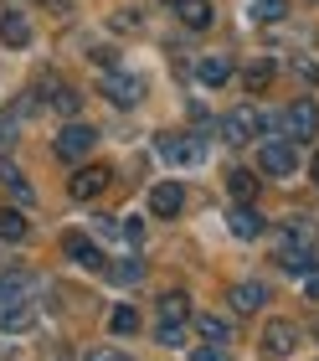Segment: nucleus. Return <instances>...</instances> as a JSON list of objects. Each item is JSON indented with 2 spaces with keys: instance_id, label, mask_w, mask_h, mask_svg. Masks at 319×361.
Here are the masks:
<instances>
[{
  "instance_id": "1",
  "label": "nucleus",
  "mask_w": 319,
  "mask_h": 361,
  "mask_svg": "<svg viewBox=\"0 0 319 361\" xmlns=\"http://www.w3.org/2000/svg\"><path fill=\"white\" fill-rule=\"evenodd\" d=\"M278 135H289L294 145H299V140H314V135H319V109L309 104V98L289 104V109L278 114Z\"/></svg>"
},
{
  "instance_id": "2",
  "label": "nucleus",
  "mask_w": 319,
  "mask_h": 361,
  "mask_svg": "<svg viewBox=\"0 0 319 361\" xmlns=\"http://www.w3.org/2000/svg\"><path fill=\"white\" fill-rule=\"evenodd\" d=\"M93 140H98V129H93V124L67 119V124L57 129V145H52V150H57V160H67V166H73V160H82V155L93 150Z\"/></svg>"
},
{
  "instance_id": "3",
  "label": "nucleus",
  "mask_w": 319,
  "mask_h": 361,
  "mask_svg": "<svg viewBox=\"0 0 319 361\" xmlns=\"http://www.w3.org/2000/svg\"><path fill=\"white\" fill-rule=\"evenodd\" d=\"M258 171L263 176H294L299 171V150H294V140H268L263 150H258Z\"/></svg>"
},
{
  "instance_id": "4",
  "label": "nucleus",
  "mask_w": 319,
  "mask_h": 361,
  "mask_svg": "<svg viewBox=\"0 0 319 361\" xmlns=\"http://www.w3.org/2000/svg\"><path fill=\"white\" fill-rule=\"evenodd\" d=\"M160 155L170 160V166H201V160H206V145L196 135H160Z\"/></svg>"
},
{
  "instance_id": "5",
  "label": "nucleus",
  "mask_w": 319,
  "mask_h": 361,
  "mask_svg": "<svg viewBox=\"0 0 319 361\" xmlns=\"http://www.w3.org/2000/svg\"><path fill=\"white\" fill-rule=\"evenodd\" d=\"M104 98L108 104H119V109H134L144 98V78H134V73H119L113 68L108 78H104Z\"/></svg>"
},
{
  "instance_id": "6",
  "label": "nucleus",
  "mask_w": 319,
  "mask_h": 361,
  "mask_svg": "<svg viewBox=\"0 0 319 361\" xmlns=\"http://www.w3.org/2000/svg\"><path fill=\"white\" fill-rule=\"evenodd\" d=\"M258 129H263V114L253 104H242V109H232L227 119H222V135L232 145H247V140H258Z\"/></svg>"
},
{
  "instance_id": "7",
  "label": "nucleus",
  "mask_w": 319,
  "mask_h": 361,
  "mask_svg": "<svg viewBox=\"0 0 319 361\" xmlns=\"http://www.w3.org/2000/svg\"><path fill=\"white\" fill-rule=\"evenodd\" d=\"M26 114H37V98H15V104L0 114V155L15 150V140H21V119Z\"/></svg>"
},
{
  "instance_id": "8",
  "label": "nucleus",
  "mask_w": 319,
  "mask_h": 361,
  "mask_svg": "<svg viewBox=\"0 0 319 361\" xmlns=\"http://www.w3.org/2000/svg\"><path fill=\"white\" fill-rule=\"evenodd\" d=\"M108 176H113V171H104V166H77V171H73V180H67L73 202H93V196H104Z\"/></svg>"
},
{
  "instance_id": "9",
  "label": "nucleus",
  "mask_w": 319,
  "mask_h": 361,
  "mask_svg": "<svg viewBox=\"0 0 319 361\" xmlns=\"http://www.w3.org/2000/svg\"><path fill=\"white\" fill-rule=\"evenodd\" d=\"M62 253L73 258L77 269H104V248H98L88 233H67V238H62Z\"/></svg>"
},
{
  "instance_id": "10",
  "label": "nucleus",
  "mask_w": 319,
  "mask_h": 361,
  "mask_svg": "<svg viewBox=\"0 0 319 361\" xmlns=\"http://www.w3.org/2000/svg\"><path fill=\"white\" fill-rule=\"evenodd\" d=\"M42 104H46V109H57L62 119H73L77 104H82V93H77V88H67L62 78H46V83H42Z\"/></svg>"
},
{
  "instance_id": "11",
  "label": "nucleus",
  "mask_w": 319,
  "mask_h": 361,
  "mask_svg": "<svg viewBox=\"0 0 319 361\" xmlns=\"http://www.w3.org/2000/svg\"><path fill=\"white\" fill-rule=\"evenodd\" d=\"M31 320H37V300H0V331H31Z\"/></svg>"
},
{
  "instance_id": "12",
  "label": "nucleus",
  "mask_w": 319,
  "mask_h": 361,
  "mask_svg": "<svg viewBox=\"0 0 319 361\" xmlns=\"http://www.w3.org/2000/svg\"><path fill=\"white\" fill-rule=\"evenodd\" d=\"M263 346H268V356H289V351L299 346V325H294V320H268Z\"/></svg>"
},
{
  "instance_id": "13",
  "label": "nucleus",
  "mask_w": 319,
  "mask_h": 361,
  "mask_svg": "<svg viewBox=\"0 0 319 361\" xmlns=\"http://www.w3.org/2000/svg\"><path fill=\"white\" fill-rule=\"evenodd\" d=\"M227 227H232V238H242V243H253V238H263V217H258V212L253 207H247V202H237V207H232L227 212Z\"/></svg>"
},
{
  "instance_id": "14",
  "label": "nucleus",
  "mask_w": 319,
  "mask_h": 361,
  "mask_svg": "<svg viewBox=\"0 0 319 361\" xmlns=\"http://www.w3.org/2000/svg\"><path fill=\"white\" fill-rule=\"evenodd\" d=\"M180 207H186V191H180L175 180H160V186L149 191V212H155V217H175Z\"/></svg>"
},
{
  "instance_id": "15",
  "label": "nucleus",
  "mask_w": 319,
  "mask_h": 361,
  "mask_svg": "<svg viewBox=\"0 0 319 361\" xmlns=\"http://www.w3.org/2000/svg\"><path fill=\"white\" fill-rule=\"evenodd\" d=\"M268 305V289L258 284V279H242L237 289H232V310H237V315H253V310H263Z\"/></svg>"
},
{
  "instance_id": "16",
  "label": "nucleus",
  "mask_w": 319,
  "mask_h": 361,
  "mask_svg": "<svg viewBox=\"0 0 319 361\" xmlns=\"http://www.w3.org/2000/svg\"><path fill=\"white\" fill-rule=\"evenodd\" d=\"M26 294H37L31 269H6V274H0V300H26Z\"/></svg>"
},
{
  "instance_id": "17",
  "label": "nucleus",
  "mask_w": 319,
  "mask_h": 361,
  "mask_svg": "<svg viewBox=\"0 0 319 361\" xmlns=\"http://www.w3.org/2000/svg\"><path fill=\"white\" fill-rule=\"evenodd\" d=\"M196 78H201L206 88H222L227 78H232V62H227L222 52H211V57H201V62H196Z\"/></svg>"
},
{
  "instance_id": "18",
  "label": "nucleus",
  "mask_w": 319,
  "mask_h": 361,
  "mask_svg": "<svg viewBox=\"0 0 319 361\" xmlns=\"http://www.w3.org/2000/svg\"><path fill=\"white\" fill-rule=\"evenodd\" d=\"M196 336L206 341V346H216V351H222L227 341H232V325H227L222 315H196Z\"/></svg>"
},
{
  "instance_id": "19",
  "label": "nucleus",
  "mask_w": 319,
  "mask_h": 361,
  "mask_svg": "<svg viewBox=\"0 0 319 361\" xmlns=\"http://www.w3.org/2000/svg\"><path fill=\"white\" fill-rule=\"evenodd\" d=\"M0 37H6V47H31V21L21 11H6L0 16Z\"/></svg>"
},
{
  "instance_id": "20",
  "label": "nucleus",
  "mask_w": 319,
  "mask_h": 361,
  "mask_svg": "<svg viewBox=\"0 0 319 361\" xmlns=\"http://www.w3.org/2000/svg\"><path fill=\"white\" fill-rule=\"evenodd\" d=\"M0 186H6V191H11L15 202H21V207H31V202H37V196H31V186H26V176L15 171L11 160H0Z\"/></svg>"
},
{
  "instance_id": "21",
  "label": "nucleus",
  "mask_w": 319,
  "mask_h": 361,
  "mask_svg": "<svg viewBox=\"0 0 319 361\" xmlns=\"http://www.w3.org/2000/svg\"><path fill=\"white\" fill-rule=\"evenodd\" d=\"M186 320H191V305H186V294H180V289H170V294L160 300V325H186Z\"/></svg>"
},
{
  "instance_id": "22",
  "label": "nucleus",
  "mask_w": 319,
  "mask_h": 361,
  "mask_svg": "<svg viewBox=\"0 0 319 361\" xmlns=\"http://www.w3.org/2000/svg\"><path fill=\"white\" fill-rule=\"evenodd\" d=\"M175 11H180V21H186L191 31L211 26V6H206V0H175Z\"/></svg>"
},
{
  "instance_id": "23",
  "label": "nucleus",
  "mask_w": 319,
  "mask_h": 361,
  "mask_svg": "<svg viewBox=\"0 0 319 361\" xmlns=\"http://www.w3.org/2000/svg\"><path fill=\"white\" fill-rule=\"evenodd\" d=\"M31 233V222L21 217V212H0V238H6V243H21Z\"/></svg>"
},
{
  "instance_id": "24",
  "label": "nucleus",
  "mask_w": 319,
  "mask_h": 361,
  "mask_svg": "<svg viewBox=\"0 0 319 361\" xmlns=\"http://www.w3.org/2000/svg\"><path fill=\"white\" fill-rule=\"evenodd\" d=\"M227 191H232V202H253V191H258V180L247 176V171H232L227 176Z\"/></svg>"
},
{
  "instance_id": "25",
  "label": "nucleus",
  "mask_w": 319,
  "mask_h": 361,
  "mask_svg": "<svg viewBox=\"0 0 319 361\" xmlns=\"http://www.w3.org/2000/svg\"><path fill=\"white\" fill-rule=\"evenodd\" d=\"M108 331H113V336H134V331H139V315H134L129 305H119V310L108 315Z\"/></svg>"
},
{
  "instance_id": "26",
  "label": "nucleus",
  "mask_w": 319,
  "mask_h": 361,
  "mask_svg": "<svg viewBox=\"0 0 319 361\" xmlns=\"http://www.w3.org/2000/svg\"><path fill=\"white\" fill-rule=\"evenodd\" d=\"M108 279H113V284H139V279H144V264H139V258H129V264L108 269Z\"/></svg>"
},
{
  "instance_id": "27",
  "label": "nucleus",
  "mask_w": 319,
  "mask_h": 361,
  "mask_svg": "<svg viewBox=\"0 0 319 361\" xmlns=\"http://www.w3.org/2000/svg\"><path fill=\"white\" fill-rule=\"evenodd\" d=\"M273 83V62H253L247 68V88H268Z\"/></svg>"
},
{
  "instance_id": "28",
  "label": "nucleus",
  "mask_w": 319,
  "mask_h": 361,
  "mask_svg": "<svg viewBox=\"0 0 319 361\" xmlns=\"http://www.w3.org/2000/svg\"><path fill=\"white\" fill-rule=\"evenodd\" d=\"M253 16L258 21H283V0H253Z\"/></svg>"
},
{
  "instance_id": "29",
  "label": "nucleus",
  "mask_w": 319,
  "mask_h": 361,
  "mask_svg": "<svg viewBox=\"0 0 319 361\" xmlns=\"http://www.w3.org/2000/svg\"><path fill=\"white\" fill-rule=\"evenodd\" d=\"M119 233L134 243V248H139V243H144V217H124V222H119Z\"/></svg>"
},
{
  "instance_id": "30",
  "label": "nucleus",
  "mask_w": 319,
  "mask_h": 361,
  "mask_svg": "<svg viewBox=\"0 0 319 361\" xmlns=\"http://www.w3.org/2000/svg\"><path fill=\"white\" fill-rule=\"evenodd\" d=\"M160 346H186V325H160Z\"/></svg>"
},
{
  "instance_id": "31",
  "label": "nucleus",
  "mask_w": 319,
  "mask_h": 361,
  "mask_svg": "<svg viewBox=\"0 0 319 361\" xmlns=\"http://www.w3.org/2000/svg\"><path fill=\"white\" fill-rule=\"evenodd\" d=\"M88 361H129V356H124V351H113V346H104V351H93Z\"/></svg>"
},
{
  "instance_id": "32",
  "label": "nucleus",
  "mask_w": 319,
  "mask_h": 361,
  "mask_svg": "<svg viewBox=\"0 0 319 361\" xmlns=\"http://www.w3.org/2000/svg\"><path fill=\"white\" fill-rule=\"evenodd\" d=\"M304 289H309V300H319V269H309V274H304Z\"/></svg>"
},
{
  "instance_id": "33",
  "label": "nucleus",
  "mask_w": 319,
  "mask_h": 361,
  "mask_svg": "<svg viewBox=\"0 0 319 361\" xmlns=\"http://www.w3.org/2000/svg\"><path fill=\"white\" fill-rule=\"evenodd\" d=\"M191 361H222V356H216V346H206V351H196Z\"/></svg>"
},
{
  "instance_id": "34",
  "label": "nucleus",
  "mask_w": 319,
  "mask_h": 361,
  "mask_svg": "<svg viewBox=\"0 0 319 361\" xmlns=\"http://www.w3.org/2000/svg\"><path fill=\"white\" fill-rule=\"evenodd\" d=\"M309 176H314V180H319V155H314V160H309Z\"/></svg>"
}]
</instances>
